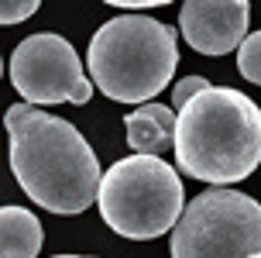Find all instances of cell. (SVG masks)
Segmentation results:
<instances>
[{"instance_id": "11", "label": "cell", "mask_w": 261, "mask_h": 258, "mask_svg": "<svg viewBox=\"0 0 261 258\" xmlns=\"http://www.w3.org/2000/svg\"><path fill=\"white\" fill-rule=\"evenodd\" d=\"M210 86H213V83H210L206 76H186V79H179V83L172 86V114H175V110H182L193 97H199V93L210 90Z\"/></svg>"}, {"instance_id": "13", "label": "cell", "mask_w": 261, "mask_h": 258, "mask_svg": "<svg viewBox=\"0 0 261 258\" xmlns=\"http://www.w3.org/2000/svg\"><path fill=\"white\" fill-rule=\"evenodd\" d=\"M110 7H117V11H151V7H162V0H144V4H127V0H114Z\"/></svg>"}, {"instance_id": "15", "label": "cell", "mask_w": 261, "mask_h": 258, "mask_svg": "<svg viewBox=\"0 0 261 258\" xmlns=\"http://www.w3.org/2000/svg\"><path fill=\"white\" fill-rule=\"evenodd\" d=\"M0 76H4V59H0Z\"/></svg>"}, {"instance_id": "7", "label": "cell", "mask_w": 261, "mask_h": 258, "mask_svg": "<svg viewBox=\"0 0 261 258\" xmlns=\"http://www.w3.org/2000/svg\"><path fill=\"white\" fill-rule=\"evenodd\" d=\"M182 38L199 55H227L248 38L244 0H189L179 11Z\"/></svg>"}, {"instance_id": "9", "label": "cell", "mask_w": 261, "mask_h": 258, "mask_svg": "<svg viewBox=\"0 0 261 258\" xmlns=\"http://www.w3.org/2000/svg\"><path fill=\"white\" fill-rule=\"evenodd\" d=\"M41 224L24 206H0V258H38Z\"/></svg>"}, {"instance_id": "6", "label": "cell", "mask_w": 261, "mask_h": 258, "mask_svg": "<svg viewBox=\"0 0 261 258\" xmlns=\"http://www.w3.org/2000/svg\"><path fill=\"white\" fill-rule=\"evenodd\" d=\"M11 83L24 103H90L93 83L76 49L52 31L28 35L11 55Z\"/></svg>"}, {"instance_id": "5", "label": "cell", "mask_w": 261, "mask_h": 258, "mask_svg": "<svg viewBox=\"0 0 261 258\" xmlns=\"http://www.w3.org/2000/svg\"><path fill=\"white\" fill-rule=\"evenodd\" d=\"M169 251L172 258L261 255V203L230 186H210L182 206Z\"/></svg>"}, {"instance_id": "14", "label": "cell", "mask_w": 261, "mask_h": 258, "mask_svg": "<svg viewBox=\"0 0 261 258\" xmlns=\"http://www.w3.org/2000/svg\"><path fill=\"white\" fill-rule=\"evenodd\" d=\"M55 258H90V255H55Z\"/></svg>"}, {"instance_id": "12", "label": "cell", "mask_w": 261, "mask_h": 258, "mask_svg": "<svg viewBox=\"0 0 261 258\" xmlns=\"http://www.w3.org/2000/svg\"><path fill=\"white\" fill-rule=\"evenodd\" d=\"M38 7V0H0V25H21Z\"/></svg>"}, {"instance_id": "8", "label": "cell", "mask_w": 261, "mask_h": 258, "mask_svg": "<svg viewBox=\"0 0 261 258\" xmlns=\"http://www.w3.org/2000/svg\"><path fill=\"white\" fill-rule=\"evenodd\" d=\"M127 128V145L134 148V155H162L172 145L175 134V114L165 103H141L138 110H130L124 117Z\"/></svg>"}, {"instance_id": "2", "label": "cell", "mask_w": 261, "mask_h": 258, "mask_svg": "<svg viewBox=\"0 0 261 258\" xmlns=\"http://www.w3.org/2000/svg\"><path fill=\"white\" fill-rule=\"evenodd\" d=\"M175 162L210 186H234L261 162V107L230 86H210L175 114Z\"/></svg>"}, {"instance_id": "10", "label": "cell", "mask_w": 261, "mask_h": 258, "mask_svg": "<svg viewBox=\"0 0 261 258\" xmlns=\"http://www.w3.org/2000/svg\"><path fill=\"white\" fill-rule=\"evenodd\" d=\"M237 69H241V76L261 86V31L248 35V38L241 41V49H237Z\"/></svg>"}, {"instance_id": "3", "label": "cell", "mask_w": 261, "mask_h": 258, "mask_svg": "<svg viewBox=\"0 0 261 258\" xmlns=\"http://www.w3.org/2000/svg\"><path fill=\"white\" fill-rule=\"evenodd\" d=\"M90 76L117 103H144L172 83L179 31L144 14H117L90 38Z\"/></svg>"}, {"instance_id": "1", "label": "cell", "mask_w": 261, "mask_h": 258, "mask_svg": "<svg viewBox=\"0 0 261 258\" xmlns=\"http://www.w3.org/2000/svg\"><path fill=\"white\" fill-rule=\"evenodd\" d=\"M11 134V169L28 200L59 217H76L100 193V158L76 124L14 103L4 114Z\"/></svg>"}, {"instance_id": "16", "label": "cell", "mask_w": 261, "mask_h": 258, "mask_svg": "<svg viewBox=\"0 0 261 258\" xmlns=\"http://www.w3.org/2000/svg\"><path fill=\"white\" fill-rule=\"evenodd\" d=\"M254 258H261V255H254Z\"/></svg>"}, {"instance_id": "4", "label": "cell", "mask_w": 261, "mask_h": 258, "mask_svg": "<svg viewBox=\"0 0 261 258\" xmlns=\"http://www.w3.org/2000/svg\"><path fill=\"white\" fill-rule=\"evenodd\" d=\"M96 203L110 231L130 241H151L175 227L186 206V190L165 158L127 155L100 176Z\"/></svg>"}]
</instances>
